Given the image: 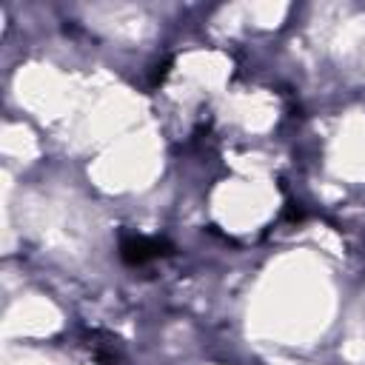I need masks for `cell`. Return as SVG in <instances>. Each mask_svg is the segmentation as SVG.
<instances>
[{
	"instance_id": "1",
	"label": "cell",
	"mask_w": 365,
	"mask_h": 365,
	"mask_svg": "<svg viewBox=\"0 0 365 365\" xmlns=\"http://www.w3.org/2000/svg\"><path fill=\"white\" fill-rule=\"evenodd\" d=\"M163 248L165 245L160 240H151V237H128V240H123V259L140 265L145 259H154V257L165 254Z\"/></svg>"
}]
</instances>
